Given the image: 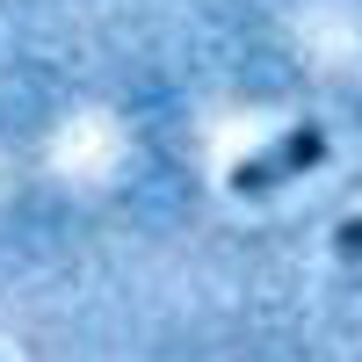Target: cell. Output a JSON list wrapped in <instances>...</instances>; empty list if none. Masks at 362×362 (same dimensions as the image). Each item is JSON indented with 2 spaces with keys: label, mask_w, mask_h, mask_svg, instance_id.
<instances>
[{
  "label": "cell",
  "mask_w": 362,
  "mask_h": 362,
  "mask_svg": "<svg viewBox=\"0 0 362 362\" xmlns=\"http://www.w3.org/2000/svg\"><path fill=\"white\" fill-rule=\"evenodd\" d=\"M326 160V131L319 124H290L276 145H261V153H247L232 167V189L239 196H268V189H283V181H297V174H312Z\"/></svg>",
  "instance_id": "6da1fadb"
},
{
  "label": "cell",
  "mask_w": 362,
  "mask_h": 362,
  "mask_svg": "<svg viewBox=\"0 0 362 362\" xmlns=\"http://www.w3.org/2000/svg\"><path fill=\"white\" fill-rule=\"evenodd\" d=\"M341 254L362 268V218H348V225H341Z\"/></svg>",
  "instance_id": "7a4b0ae2"
}]
</instances>
